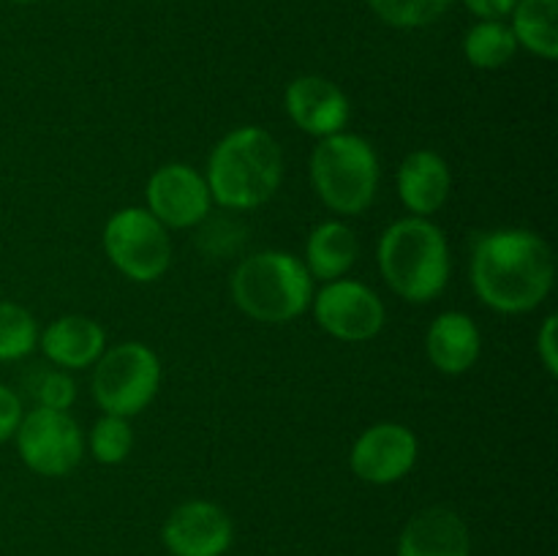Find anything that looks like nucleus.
Instances as JSON below:
<instances>
[{
  "label": "nucleus",
  "mask_w": 558,
  "mask_h": 556,
  "mask_svg": "<svg viewBox=\"0 0 558 556\" xmlns=\"http://www.w3.org/2000/svg\"><path fill=\"white\" fill-rule=\"evenodd\" d=\"M556 262L548 240L532 229L483 234L472 254V287L499 314L534 311L554 289Z\"/></svg>",
  "instance_id": "obj_1"
},
{
  "label": "nucleus",
  "mask_w": 558,
  "mask_h": 556,
  "mask_svg": "<svg viewBox=\"0 0 558 556\" xmlns=\"http://www.w3.org/2000/svg\"><path fill=\"white\" fill-rule=\"evenodd\" d=\"M283 178V153L270 131L240 125L207 158V189L229 210H254L272 200Z\"/></svg>",
  "instance_id": "obj_2"
},
{
  "label": "nucleus",
  "mask_w": 558,
  "mask_h": 556,
  "mask_svg": "<svg viewBox=\"0 0 558 556\" xmlns=\"http://www.w3.org/2000/svg\"><path fill=\"white\" fill-rule=\"evenodd\" d=\"M379 270L398 298L428 303L450 281V245L434 221L420 216L401 218L379 238Z\"/></svg>",
  "instance_id": "obj_3"
},
{
  "label": "nucleus",
  "mask_w": 558,
  "mask_h": 556,
  "mask_svg": "<svg viewBox=\"0 0 558 556\" xmlns=\"http://www.w3.org/2000/svg\"><path fill=\"white\" fill-rule=\"evenodd\" d=\"M232 298L251 319L283 325L311 305L314 278L289 251H259L240 262L234 270Z\"/></svg>",
  "instance_id": "obj_4"
},
{
  "label": "nucleus",
  "mask_w": 558,
  "mask_h": 556,
  "mask_svg": "<svg viewBox=\"0 0 558 556\" xmlns=\"http://www.w3.org/2000/svg\"><path fill=\"white\" fill-rule=\"evenodd\" d=\"M311 183L316 196L341 216H360L374 205L379 189V158L357 134L325 136L311 153Z\"/></svg>",
  "instance_id": "obj_5"
},
{
  "label": "nucleus",
  "mask_w": 558,
  "mask_h": 556,
  "mask_svg": "<svg viewBox=\"0 0 558 556\" xmlns=\"http://www.w3.org/2000/svg\"><path fill=\"white\" fill-rule=\"evenodd\" d=\"M93 365V398L104 412L118 418L140 414L156 398L161 385V360L140 341L104 349Z\"/></svg>",
  "instance_id": "obj_6"
},
{
  "label": "nucleus",
  "mask_w": 558,
  "mask_h": 556,
  "mask_svg": "<svg viewBox=\"0 0 558 556\" xmlns=\"http://www.w3.org/2000/svg\"><path fill=\"white\" fill-rule=\"evenodd\" d=\"M104 251L109 262L136 283H150L172 262L167 227L147 207H123L104 227Z\"/></svg>",
  "instance_id": "obj_7"
},
{
  "label": "nucleus",
  "mask_w": 558,
  "mask_h": 556,
  "mask_svg": "<svg viewBox=\"0 0 558 556\" xmlns=\"http://www.w3.org/2000/svg\"><path fill=\"white\" fill-rule=\"evenodd\" d=\"M16 452L31 472L41 478H65L74 472L85 452V439L69 412L36 407L22 414L16 428Z\"/></svg>",
  "instance_id": "obj_8"
},
{
  "label": "nucleus",
  "mask_w": 558,
  "mask_h": 556,
  "mask_svg": "<svg viewBox=\"0 0 558 556\" xmlns=\"http://www.w3.org/2000/svg\"><path fill=\"white\" fill-rule=\"evenodd\" d=\"M311 303H314V316L322 330L330 333L338 341H371L379 336L387 322L379 294L352 278L327 281Z\"/></svg>",
  "instance_id": "obj_9"
},
{
  "label": "nucleus",
  "mask_w": 558,
  "mask_h": 556,
  "mask_svg": "<svg viewBox=\"0 0 558 556\" xmlns=\"http://www.w3.org/2000/svg\"><path fill=\"white\" fill-rule=\"evenodd\" d=\"M147 210L167 229L196 227L210 213V189L205 174L189 164H163L147 180Z\"/></svg>",
  "instance_id": "obj_10"
},
{
  "label": "nucleus",
  "mask_w": 558,
  "mask_h": 556,
  "mask_svg": "<svg viewBox=\"0 0 558 556\" xmlns=\"http://www.w3.org/2000/svg\"><path fill=\"white\" fill-rule=\"evenodd\" d=\"M417 452V436L409 425L376 423L357 436L349 452V463L365 483L390 485L412 472Z\"/></svg>",
  "instance_id": "obj_11"
},
{
  "label": "nucleus",
  "mask_w": 558,
  "mask_h": 556,
  "mask_svg": "<svg viewBox=\"0 0 558 556\" xmlns=\"http://www.w3.org/2000/svg\"><path fill=\"white\" fill-rule=\"evenodd\" d=\"M161 537L172 556H223L234 540V527L223 507L194 499L174 507Z\"/></svg>",
  "instance_id": "obj_12"
},
{
  "label": "nucleus",
  "mask_w": 558,
  "mask_h": 556,
  "mask_svg": "<svg viewBox=\"0 0 558 556\" xmlns=\"http://www.w3.org/2000/svg\"><path fill=\"white\" fill-rule=\"evenodd\" d=\"M283 104H287L292 123L305 134L319 136V140L341 134L349 123V114H352L347 93L336 82L316 74L298 76L294 82H289Z\"/></svg>",
  "instance_id": "obj_13"
},
{
  "label": "nucleus",
  "mask_w": 558,
  "mask_h": 556,
  "mask_svg": "<svg viewBox=\"0 0 558 556\" xmlns=\"http://www.w3.org/2000/svg\"><path fill=\"white\" fill-rule=\"evenodd\" d=\"M398 556H472L469 527L450 507H428L409 518Z\"/></svg>",
  "instance_id": "obj_14"
},
{
  "label": "nucleus",
  "mask_w": 558,
  "mask_h": 556,
  "mask_svg": "<svg viewBox=\"0 0 558 556\" xmlns=\"http://www.w3.org/2000/svg\"><path fill=\"white\" fill-rule=\"evenodd\" d=\"M452 174L445 158L434 150H414L398 169V196L414 216L428 218L450 200Z\"/></svg>",
  "instance_id": "obj_15"
},
{
  "label": "nucleus",
  "mask_w": 558,
  "mask_h": 556,
  "mask_svg": "<svg viewBox=\"0 0 558 556\" xmlns=\"http://www.w3.org/2000/svg\"><path fill=\"white\" fill-rule=\"evenodd\" d=\"M38 347L60 368H87L107 349V333L90 316L69 314L49 322L47 330L38 333Z\"/></svg>",
  "instance_id": "obj_16"
},
{
  "label": "nucleus",
  "mask_w": 558,
  "mask_h": 556,
  "mask_svg": "<svg viewBox=\"0 0 558 556\" xmlns=\"http://www.w3.org/2000/svg\"><path fill=\"white\" fill-rule=\"evenodd\" d=\"M483 336L474 319L463 311H445L428 327L425 352L428 360L447 376L466 374L480 358Z\"/></svg>",
  "instance_id": "obj_17"
},
{
  "label": "nucleus",
  "mask_w": 558,
  "mask_h": 556,
  "mask_svg": "<svg viewBox=\"0 0 558 556\" xmlns=\"http://www.w3.org/2000/svg\"><path fill=\"white\" fill-rule=\"evenodd\" d=\"M357 234L352 227L343 221H325L308 234L305 243V267H308L311 278L319 281H336V278L347 276L349 267L357 259Z\"/></svg>",
  "instance_id": "obj_18"
},
{
  "label": "nucleus",
  "mask_w": 558,
  "mask_h": 556,
  "mask_svg": "<svg viewBox=\"0 0 558 556\" xmlns=\"http://www.w3.org/2000/svg\"><path fill=\"white\" fill-rule=\"evenodd\" d=\"M558 0H518L512 9V36L518 47L543 60L558 58Z\"/></svg>",
  "instance_id": "obj_19"
},
{
  "label": "nucleus",
  "mask_w": 558,
  "mask_h": 556,
  "mask_svg": "<svg viewBox=\"0 0 558 556\" xmlns=\"http://www.w3.org/2000/svg\"><path fill=\"white\" fill-rule=\"evenodd\" d=\"M518 52L510 25L501 20H480L463 38V55L474 69H501Z\"/></svg>",
  "instance_id": "obj_20"
},
{
  "label": "nucleus",
  "mask_w": 558,
  "mask_h": 556,
  "mask_svg": "<svg viewBox=\"0 0 558 556\" xmlns=\"http://www.w3.org/2000/svg\"><path fill=\"white\" fill-rule=\"evenodd\" d=\"M38 325L36 316L20 303L0 300V363L22 360L36 349Z\"/></svg>",
  "instance_id": "obj_21"
},
{
  "label": "nucleus",
  "mask_w": 558,
  "mask_h": 556,
  "mask_svg": "<svg viewBox=\"0 0 558 556\" xmlns=\"http://www.w3.org/2000/svg\"><path fill=\"white\" fill-rule=\"evenodd\" d=\"M368 5L387 25L414 31V27L434 25L436 20H441L452 0H368Z\"/></svg>",
  "instance_id": "obj_22"
},
{
  "label": "nucleus",
  "mask_w": 558,
  "mask_h": 556,
  "mask_svg": "<svg viewBox=\"0 0 558 556\" xmlns=\"http://www.w3.org/2000/svg\"><path fill=\"white\" fill-rule=\"evenodd\" d=\"M134 447V431L129 418L118 414H104L96 420L90 431V452L98 463H123Z\"/></svg>",
  "instance_id": "obj_23"
},
{
  "label": "nucleus",
  "mask_w": 558,
  "mask_h": 556,
  "mask_svg": "<svg viewBox=\"0 0 558 556\" xmlns=\"http://www.w3.org/2000/svg\"><path fill=\"white\" fill-rule=\"evenodd\" d=\"M38 407L58 409V412H69L76 401V385L69 374L63 371H47L38 379Z\"/></svg>",
  "instance_id": "obj_24"
},
{
  "label": "nucleus",
  "mask_w": 558,
  "mask_h": 556,
  "mask_svg": "<svg viewBox=\"0 0 558 556\" xmlns=\"http://www.w3.org/2000/svg\"><path fill=\"white\" fill-rule=\"evenodd\" d=\"M22 401L11 387L0 385V445L16 434L22 423Z\"/></svg>",
  "instance_id": "obj_25"
},
{
  "label": "nucleus",
  "mask_w": 558,
  "mask_h": 556,
  "mask_svg": "<svg viewBox=\"0 0 558 556\" xmlns=\"http://www.w3.org/2000/svg\"><path fill=\"white\" fill-rule=\"evenodd\" d=\"M556 327H558V316L550 314V316H545L543 327H539V333H537V354H539V360H543L545 368H548L550 376L558 374Z\"/></svg>",
  "instance_id": "obj_26"
},
{
  "label": "nucleus",
  "mask_w": 558,
  "mask_h": 556,
  "mask_svg": "<svg viewBox=\"0 0 558 556\" xmlns=\"http://www.w3.org/2000/svg\"><path fill=\"white\" fill-rule=\"evenodd\" d=\"M518 0H463L469 11L480 20H505L512 14Z\"/></svg>",
  "instance_id": "obj_27"
},
{
  "label": "nucleus",
  "mask_w": 558,
  "mask_h": 556,
  "mask_svg": "<svg viewBox=\"0 0 558 556\" xmlns=\"http://www.w3.org/2000/svg\"><path fill=\"white\" fill-rule=\"evenodd\" d=\"M9 3H16V5H31V3H38V0H9Z\"/></svg>",
  "instance_id": "obj_28"
}]
</instances>
